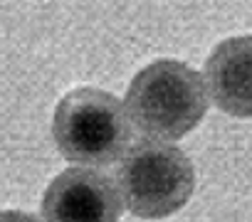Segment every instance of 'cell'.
I'll list each match as a JSON object with an SVG mask.
<instances>
[{
	"instance_id": "obj_1",
	"label": "cell",
	"mask_w": 252,
	"mask_h": 222,
	"mask_svg": "<svg viewBox=\"0 0 252 222\" xmlns=\"http://www.w3.org/2000/svg\"><path fill=\"white\" fill-rule=\"evenodd\" d=\"M126 109L141 134L166 141L183 139L208 111L203 77L178 59H156L129 84Z\"/></svg>"
},
{
	"instance_id": "obj_2",
	"label": "cell",
	"mask_w": 252,
	"mask_h": 222,
	"mask_svg": "<svg viewBox=\"0 0 252 222\" xmlns=\"http://www.w3.org/2000/svg\"><path fill=\"white\" fill-rule=\"evenodd\" d=\"M52 136L60 153L82 166H111L131 141V121L119 99L96 86L64 94L55 109Z\"/></svg>"
},
{
	"instance_id": "obj_3",
	"label": "cell",
	"mask_w": 252,
	"mask_h": 222,
	"mask_svg": "<svg viewBox=\"0 0 252 222\" xmlns=\"http://www.w3.org/2000/svg\"><path fill=\"white\" fill-rule=\"evenodd\" d=\"M116 188L129 212L144 220H163L190 200L195 170L178 146L144 139L124 153Z\"/></svg>"
},
{
	"instance_id": "obj_4",
	"label": "cell",
	"mask_w": 252,
	"mask_h": 222,
	"mask_svg": "<svg viewBox=\"0 0 252 222\" xmlns=\"http://www.w3.org/2000/svg\"><path fill=\"white\" fill-rule=\"evenodd\" d=\"M121 193L106 173L89 168L62 170L42 197L45 222H119Z\"/></svg>"
},
{
	"instance_id": "obj_5",
	"label": "cell",
	"mask_w": 252,
	"mask_h": 222,
	"mask_svg": "<svg viewBox=\"0 0 252 222\" xmlns=\"http://www.w3.org/2000/svg\"><path fill=\"white\" fill-rule=\"evenodd\" d=\"M215 106L235 119H252V35L222 40L205 59Z\"/></svg>"
},
{
	"instance_id": "obj_6",
	"label": "cell",
	"mask_w": 252,
	"mask_h": 222,
	"mask_svg": "<svg viewBox=\"0 0 252 222\" xmlns=\"http://www.w3.org/2000/svg\"><path fill=\"white\" fill-rule=\"evenodd\" d=\"M0 222H37V217L20 210H3L0 212Z\"/></svg>"
}]
</instances>
